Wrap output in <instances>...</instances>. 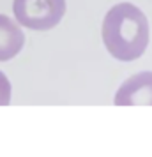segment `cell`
Listing matches in <instances>:
<instances>
[{"label": "cell", "mask_w": 152, "mask_h": 157, "mask_svg": "<svg viewBox=\"0 0 152 157\" xmlns=\"http://www.w3.org/2000/svg\"><path fill=\"white\" fill-rule=\"evenodd\" d=\"M11 101V83L7 76L0 71V106H7Z\"/></svg>", "instance_id": "obj_5"}, {"label": "cell", "mask_w": 152, "mask_h": 157, "mask_svg": "<svg viewBox=\"0 0 152 157\" xmlns=\"http://www.w3.org/2000/svg\"><path fill=\"white\" fill-rule=\"evenodd\" d=\"M117 106H152V72H138L126 79L115 95Z\"/></svg>", "instance_id": "obj_3"}, {"label": "cell", "mask_w": 152, "mask_h": 157, "mask_svg": "<svg viewBox=\"0 0 152 157\" xmlns=\"http://www.w3.org/2000/svg\"><path fill=\"white\" fill-rule=\"evenodd\" d=\"M65 13V0H14L16 21L32 30L57 27Z\"/></svg>", "instance_id": "obj_2"}, {"label": "cell", "mask_w": 152, "mask_h": 157, "mask_svg": "<svg viewBox=\"0 0 152 157\" xmlns=\"http://www.w3.org/2000/svg\"><path fill=\"white\" fill-rule=\"evenodd\" d=\"M25 36L20 25L11 18L0 14V62L11 60L23 50Z\"/></svg>", "instance_id": "obj_4"}, {"label": "cell", "mask_w": 152, "mask_h": 157, "mask_svg": "<svg viewBox=\"0 0 152 157\" xmlns=\"http://www.w3.org/2000/svg\"><path fill=\"white\" fill-rule=\"evenodd\" d=\"M103 41L111 57L122 62L136 60L149 44L147 16L133 4H117L103 21Z\"/></svg>", "instance_id": "obj_1"}]
</instances>
